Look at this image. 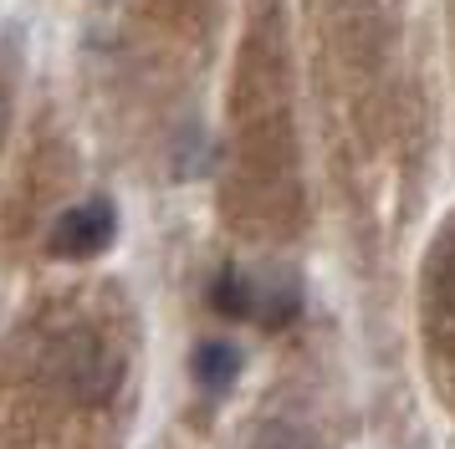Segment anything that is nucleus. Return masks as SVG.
<instances>
[{
	"label": "nucleus",
	"mask_w": 455,
	"mask_h": 449,
	"mask_svg": "<svg viewBox=\"0 0 455 449\" xmlns=\"http://www.w3.org/2000/svg\"><path fill=\"white\" fill-rule=\"evenodd\" d=\"M52 154H57V143H52V138L36 143V148L26 154L21 179H16V189H11V204H5V230H0V240H5V245H21L26 230H31V224H36V215H42V204L57 194L62 163H52Z\"/></svg>",
	"instance_id": "nucleus-1"
},
{
	"label": "nucleus",
	"mask_w": 455,
	"mask_h": 449,
	"mask_svg": "<svg viewBox=\"0 0 455 449\" xmlns=\"http://www.w3.org/2000/svg\"><path fill=\"white\" fill-rule=\"evenodd\" d=\"M113 235H118V209L108 200H83L57 215L52 235H46V250L57 261H87V256H103Z\"/></svg>",
	"instance_id": "nucleus-2"
},
{
	"label": "nucleus",
	"mask_w": 455,
	"mask_h": 449,
	"mask_svg": "<svg viewBox=\"0 0 455 449\" xmlns=\"http://www.w3.org/2000/svg\"><path fill=\"white\" fill-rule=\"evenodd\" d=\"M189 373L200 378L205 388H230L235 383V373H241V352L230 343H220V337H210V343H200L195 352H189Z\"/></svg>",
	"instance_id": "nucleus-3"
},
{
	"label": "nucleus",
	"mask_w": 455,
	"mask_h": 449,
	"mask_svg": "<svg viewBox=\"0 0 455 449\" xmlns=\"http://www.w3.org/2000/svg\"><path fill=\"white\" fill-rule=\"evenodd\" d=\"M16 87H21V51H16V36H0V154H5V133L16 113Z\"/></svg>",
	"instance_id": "nucleus-4"
},
{
	"label": "nucleus",
	"mask_w": 455,
	"mask_h": 449,
	"mask_svg": "<svg viewBox=\"0 0 455 449\" xmlns=\"http://www.w3.org/2000/svg\"><path fill=\"white\" fill-rule=\"evenodd\" d=\"M256 302H261V291L251 286V276H241V271H220L215 276V311H226V317H256Z\"/></svg>",
	"instance_id": "nucleus-5"
},
{
	"label": "nucleus",
	"mask_w": 455,
	"mask_h": 449,
	"mask_svg": "<svg viewBox=\"0 0 455 449\" xmlns=\"http://www.w3.org/2000/svg\"><path fill=\"white\" fill-rule=\"evenodd\" d=\"M251 449H317V439H312L302 424H291V419H271V424L256 434Z\"/></svg>",
	"instance_id": "nucleus-6"
}]
</instances>
